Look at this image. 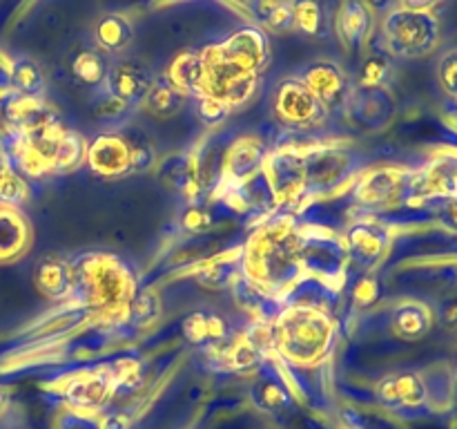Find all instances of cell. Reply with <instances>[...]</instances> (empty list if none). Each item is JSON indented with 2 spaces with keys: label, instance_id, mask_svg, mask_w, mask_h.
Wrapping results in <instances>:
<instances>
[{
  "label": "cell",
  "instance_id": "7c38bea8",
  "mask_svg": "<svg viewBox=\"0 0 457 429\" xmlns=\"http://www.w3.org/2000/svg\"><path fill=\"white\" fill-rule=\"evenodd\" d=\"M263 174H266L277 201L295 199L306 188V181H303V156L297 155V152H277L275 156H270L263 164Z\"/></svg>",
  "mask_w": 457,
  "mask_h": 429
},
{
  "label": "cell",
  "instance_id": "60d3db41",
  "mask_svg": "<svg viewBox=\"0 0 457 429\" xmlns=\"http://www.w3.org/2000/svg\"><path fill=\"white\" fill-rule=\"evenodd\" d=\"M181 226L186 232H205L212 226V214L201 206H187L186 213L181 214Z\"/></svg>",
  "mask_w": 457,
  "mask_h": 429
},
{
  "label": "cell",
  "instance_id": "ab89813d",
  "mask_svg": "<svg viewBox=\"0 0 457 429\" xmlns=\"http://www.w3.org/2000/svg\"><path fill=\"white\" fill-rule=\"evenodd\" d=\"M437 80L440 88L457 101V49H451L437 63Z\"/></svg>",
  "mask_w": 457,
  "mask_h": 429
},
{
  "label": "cell",
  "instance_id": "8992f818",
  "mask_svg": "<svg viewBox=\"0 0 457 429\" xmlns=\"http://www.w3.org/2000/svg\"><path fill=\"white\" fill-rule=\"evenodd\" d=\"M299 264H302V271L311 273L317 280H335L344 275V268L348 264L346 246L328 231L302 232Z\"/></svg>",
  "mask_w": 457,
  "mask_h": 429
},
{
  "label": "cell",
  "instance_id": "ffe728a7",
  "mask_svg": "<svg viewBox=\"0 0 457 429\" xmlns=\"http://www.w3.org/2000/svg\"><path fill=\"white\" fill-rule=\"evenodd\" d=\"M378 398L388 407H420L427 400V384L418 374H395L378 384Z\"/></svg>",
  "mask_w": 457,
  "mask_h": 429
},
{
  "label": "cell",
  "instance_id": "8fae6325",
  "mask_svg": "<svg viewBox=\"0 0 457 429\" xmlns=\"http://www.w3.org/2000/svg\"><path fill=\"white\" fill-rule=\"evenodd\" d=\"M355 170V156L342 147H320L303 156V181L308 188L324 190L348 179Z\"/></svg>",
  "mask_w": 457,
  "mask_h": 429
},
{
  "label": "cell",
  "instance_id": "5bb4252c",
  "mask_svg": "<svg viewBox=\"0 0 457 429\" xmlns=\"http://www.w3.org/2000/svg\"><path fill=\"white\" fill-rule=\"evenodd\" d=\"M348 262L361 268H370L386 253L388 232L373 222H357L348 228L346 235Z\"/></svg>",
  "mask_w": 457,
  "mask_h": 429
},
{
  "label": "cell",
  "instance_id": "9c48e42d",
  "mask_svg": "<svg viewBox=\"0 0 457 429\" xmlns=\"http://www.w3.org/2000/svg\"><path fill=\"white\" fill-rule=\"evenodd\" d=\"M326 110H344L353 97V80L342 65L333 61H315L302 70L297 76Z\"/></svg>",
  "mask_w": 457,
  "mask_h": 429
},
{
  "label": "cell",
  "instance_id": "4dcf8cb0",
  "mask_svg": "<svg viewBox=\"0 0 457 429\" xmlns=\"http://www.w3.org/2000/svg\"><path fill=\"white\" fill-rule=\"evenodd\" d=\"M253 16L272 31L295 29L293 0H259Z\"/></svg>",
  "mask_w": 457,
  "mask_h": 429
},
{
  "label": "cell",
  "instance_id": "2e32d148",
  "mask_svg": "<svg viewBox=\"0 0 457 429\" xmlns=\"http://www.w3.org/2000/svg\"><path fill=\"white\" fill-rule=\"evenodd\" d=\"M266 164V147L257 139H239L223 156V174L232 183H245L257 177Z\"/></svg>",
  "mask_w": 457,
  "mask_h": 429
},
{
  "label": "cell",
  "instance_id": "277c9868",
  "mask_svg": "<svg viewBox=\"0 0 457 429\" xmlns=\"http://www.w3.org/2000/svg\"><path fill=\"white\" fill-rule=\"evenodd\" d=\"M382 43L388 56H428L440 43V21L433 12L393 7L382 21Z\"/></svg>",
  "mask_w": 457,
  "mask_h": 429
},
{
  "label": "cell",
  "instance_id": "ba28073f",
  "mask_svg": "<svg viewBox=\"0 0 457 429\" xmlns=\"http://www.w3.org/2000/svg\"><path fill=\"white\" fill-rule=\"evenodd\" d=\"M154 80L156 74L143 58L123 54L110 63L103 89L119 101L128 103L129 107H137L141 105Z\"/></svg>",
  "mask_w": 457,
  "mask_h": 429
},
{
  "label": "cell",
  "instance_id": "484cf974",
  "mask_svg": "<svg viewBox=\"0 0 457 429\" xmlns=\"http://www.w3.org/2000/svg\"><path fill=\"white\" fill-rule=\"evenodd\" d=\"M295 29L311 38H326L333 31V18L321 0H293Z\"/></svg>",
  "mask_w": 457,
  "mask_h": 429
},
{
  "label": "cell",
  "instance_id": "bcb514c9",
  "mask_svg": "<svg viewBox=\"0 0 457 429\" xmlns=\"http://www.w3.org/2000/svg\"><path fill=\"white\" fill-rule=\"evenodd\" d=\"M62 429H96L92 423H87V420L79 418V416H71L70 420H65V427Z\"/></svg>",
  "mask_w": 457,
  "mask_h": 429
},
{
  "label": "cell",
  "instance_id": "603a6c76",
  "mask_svg": "<svg viewBox=\"0 0 457 429\" xmlns=\"http://www.w3.org/2000/svg\"><path fill=\"white\" fill-rule=\"evenodd\" d=\"M165 79L174 85V88L181 89L186 97H199L204 92V56L201 52H183L170 63L168 72H165Z\"/></svg>",
  "mask_w": 457,
  "mask_h": 429
},
{
  "label": "cell",
  "instance_id": "7dc6e473",
  "mask_svg": "<svg viewBox=\"0 0 457 429\" xmlns=\"http://www.w3.org/2000/svg\"><path fill=\"white\" fill-rule=\"evenodd\" d=\"M230 3H235V4H239V7H244V9H248L250 13H254V9H257V4H259V0H230Z\"/></svg>",
  "mask_w": 457,
  "mask_h": 429
},
{
  "label": "cell",
  "instance_id": "3957f363",
  "mask_svg": "<svg viewBox=\"0 0 457 429\" xmlns=\"http://www.w3.org/2000/svg\"><path fill=\"white\" fill-rule=\"evenodd\" d=\"M71 275H74L71 295L79 302L103 311L128 307L132 295L137 293L132 271L110 253L80 255L71 264Z\"/></svg>",
  "mask_w": 457,
  "mask_h": 429
},
{
  "label": "cell",
  "instance_id": "e0dca14e",
  "mask_svg": "<svg viewBox=\"0 0 457 429\" xmlns=\"http://www.w3.org/2000/svg\"><path fill=\"white\" fill-rule=\"evenodd\" d=\"M346 107L351 112V119H355L364 128H384L391 121L395 105H393V97L386 88H355Z\"/></svg>",
  "mask_w": 457,
  "mask_h": 429
},
{
  "label": "cell",
  "instance_id": "5b68a950",
  "mask_svg": "<svg viewBox=\"0 0 457 429\" xmlns=\"http://www.w3.org/2000/svg\"><path fill=\"white\" fill-rule=\"evenodd\" d=\"M272 110L279 123L295 130L317 128L328 119V110L299 79L281 80L275 92Z\"/></svg>",
  "mask_w": 457,
  "mask_h": 429
},
{
  "label": "cell",
  "instance_id": "7402d4cb",
  "mask_svg": "<svg viewBox=\"0 0 457 429\" xmlns=\"http://www.w3.org/2000/svg\"><path fill=\"white\" fill-rule=\"evenodd\" d=\"M31 241L29 223L16 208L0 206V262L21 257Z\"/></svg>",
  "mask_w": 457,
  "mask_h": 429
},
{
  "label": "cell",
  "instance_id": "52a82bcc",
  "mask_svg": "<svg viewBox=\"0 0 457 429\" xmlns=\"http://www.w3.org/2000/svg\"><path fill=\"white\" fill-rule=\"evenodd\" d=\"M210 52L217 58L226 61L228 65L237 67L250 74H262L266 67L268 56H270V43L263 29L253 25H245L241 29L232 31L226 40L217 45H210Z\"/></svg>",
  "mask_w": 457,
  "mask_h": 429
},
{
  "label": "cell",
  "instance_id": "f6af8a7d",
  "mask_svg": "<svg viewBox=\"0 0 457 429\" xmlns=\"http://www.w3.org/2000/svg\"><path fill=\"white\" fill-rule=\"evenodd\" d=\"M440 0H400V7L415 9V12H431Z\"/></svg>",
  "mask_w": 457,
  "mask_h": 429
},
{
  "label": "cell",
  "instance_id": "4316f807",
  "mask_svg": "<svg viewBox=\"0 0 457 429\" xmlns=\"http://www.w3.org/2000/svg\"><path fill=\"white\" fill-rule=\"evenodd\" d=\"M9 88L12 92L29 98H43L45 92V72L38 63L29 56L13 58L9 65Z\"/></svg>",
  "mask_w": 457,
  "mask_h": 429
},
{
  "label": "cell",
  "instance_id": "f546056e",
  "mask_svg": "<svg viewBox=\"0 0 457 429\" xmlns=\"http://www.w3.org/2000/svg\"><path fill=\"white\" fill-rule=\"evenodd\" d=\"M397 186H400V172L378 170V172L361 179L360 186H357V197L366 204H379V201H386L397 190Z\"/></svg>",
  "mask_w": 457,
  "mask_h": 429
},
{
  "label": "cell",
  "instance_id": "d590c367",
  "mask_svg": "<svg viewBox=\"0 0 457 429\" xmlns=\"http://www.w3.org/2000/svg\"><path fill=\"white\" fill-rule=\"evenodd\" d=\"M128 134L129 147H132V172H145L154 165V146L150 143V139L141 132V130H129L125 128Z\"/></svg>",
  "mask_w": 457,
  "mask_h": 429
},
{
  "label": "cell",
  "instance_id": "1f68e13d",
  "mask_svg": "<svg viewBox=\"0 0 457 429\" xmlns=\"http://www.w3.org/2000/svg\"><path fill=\"white\" fill-rule=\"evenodd\" d=\"M391 74H393L391 56H388L386 52H373L361 61L360 72H357V88L361 89L386 88Z\"/></svg>",
  "mask_w": 457,
  "mask_h": 429
},
{
  "label": "cell",
  "instance_id": "681fc988",
  "mask_svg": "<svg viewBox=\"0 0 457 429\" xmlns=\"http://www.w3.org/2000/svg\"><path fill=\"white\" fill-rule=\"evenodd\" d=\"M4 402H7V393H4L3 389H0V409H3V407H4Z\"/></svg>",
  "mask_w": 457,
  "mask_h": 429
},
{
  "label": "cell",
  "instance_id": "30bf717a",
  "mask_svg": "<svg viewBox=\"0 0 457 429\" xmlns=\"http://www.w3.org/2000/svg\"><path fill=\"white\" fill-rule=\"evenodd\" d=\"M85 161L103 179H119L132 172V147L125 130L98 134L85 150Z\"/></svg>",
  "mask_w": 457,
  "mask_h": 429
},
{
  "label": "cell",
  "instance_id": "d6986e66",
  "mask_svg": "<svg viewBox=\"0 0 457 429\" xmlns=\"http://www.w3.org/2000/svg\"><path fill=\"white\" fill-rule=\"evenodd\" d=\"M34 284L47 299H67L74 289V275H71V264L61 257L40 259L34 271Z\"/></svg>",
  "mask_w": 457,
  "mask_h": 429
},
{
  "label": "cell",
  "instance_id": "4fadbf2b",
  "mask_svg": "<svg viewBox=\"0 0 457 429\" xmlns=\"http://www.w3.org/2000/svg\"><path fill=\"white\" fill-rule=\"evenodd\" d=\"M373 29V13L364 0H342L333 16V31L346 49H361Z\"/></svg>",
  "mask_w": 457,
  "mask_h": 429
},
{
  "label": "cell",
  "instance_id": "836d02e7",
  "mask_svg": "<svg viewBox=\"0 0 457 429\" xmlns=\"http://www.w3.org/2000/svg\"><path fill=\"white\" fill-rule=\"evenodd\" d=\"M85 143L83 139L79 137L71 130H62L61 139H58L56 155H54L52 168L54 170H74L80 161L85 159Z\"/></svg>",
  "mask_w": 457,
  "mask_h": 429
},
{
  "label": "cell",
  "instance_id": "f35d334b",
  "mask_svg": "<svg viewBox=\"0 0 457 429\" xmlns=\"http://www.w3.org/2000/svg\"><path fill=\"white\" fill-rule=\"evenodd\" d=\"M195 98H196V116H199V121L204 125H210V128L221 125L223 121L228 119V114H230V107H228L223 101H219V98L210 97V94H199V97Z\"/></svg>",
  "mask_w": 457,
  "mask_h": 429
},
{
  "label": "cell",
  "instance_id": "f1b7e54d",
  "mask_svg": "<svg viewBox=\"0 0 457 429\" xmlns=\"http://www.w3.org/2000/svg\"><path fill=\"white\" fill-rule=\"evenodd\" d=\"M29 195L31 190L27 179L9 161H0V206L21 208L22 204H27Z\"/></svg>",
  "mask_w": 457,
  "mask_h": 429
},
{
  "label": "cell",
  "instance_id": "9a60e30c",
  "mask_svg": "<svg viewBox=\"0 0 457 429\" xmlns=\"http://www.w3.org/2000/svg\"><path fill=\"white\" fill-rule=\"evenodd\" d=\"M65 70L71 83L79 85V88L98 89L105 85L110 61L94 45H79V47H74L67 54Z\"/></svg>",
  "mask_w": 457,
  "mask_h": 429
},
{
  "label": "cell",
  "instance_id": "ac0fdd59",
  "mask_svg": "<svg viewBox=\"0 0 457 429\" xmlns=\"http://www.w3.org/2000/svg\"><path fill=\"white\" fill-rule=\"evenodd\" d=\"M134 38V27L129 22L128 16L123 13H103L96 18L92 27V40L94 47L101 49L105 56H123L125 49L129 47Z\"/></svg>",
  "mask_w": 457,
  "mask_h": 429
},
{
  "label": "cell",
  "instance_id": "d6a6232c",
  "mask_svg": "<svg viewBox=\"0 0 457 429\" xmlns=\"http://www.w3.org/2000/svg\"><path fill=\"white\" fill-rule=\"evenodd\" d=\"M110 391H112V375L98 374V375H89V378H83V380H76V383L70 387V398L79 402V405L96 407L110 396Z\"/></svg>",
  "mask_w": 457,
  "mask_h": 429
},
{
  "label": "cell",
  "instance_id": "b9f144b4",
  "mask_svg": "<svg viewBox=\"0 0 457 429\" xmlns=\"http://www.w3.org/2000/svg\"><path fill=\"white\" fill-rule=\"evenodd\" d=\"M375 289H378V286H375V282H370V280L360 282V284H357V289H355L357 304H360V307H366V304L373 302V299H375Z\"/></svg>",
  "mask_w": 457,
  "mask_h": 429
},
{
  "label": "cell",
  "instance_id": "74e56055",
  "mask_svg": "<svg viewBox=\"0 0 457 429\" xmlns=\"http://www.w3.org/2000/svg\"><path fill=\"white\" fill-rule=\"evenodd\" d=\"M226 358L228 362H230L232 369H250V366H254L259 360H262V351H259L254 340L241 338L228 347Z\"/></svg>",
  "mask_w": 457,
  "mask_h": 429
},
{
  "label": "cell",
  "instance_id": "d4e9b609",
  "mask_svg": "<svg viewBox=\"0 0 457 429\" xmlns=\"http://www.w3.org/2000/svg\"><path fill=\"white\" fill-rule=\"evenodd\" d=\"M186 94L179 88H174L165 76H156L150 92L143 98L141 107L147 114L156 116V119H168V116H174L181 112V107L186 105Z\"/></svg>",
  "mask_w": 457,
  "mask_h": 429
},
{
  "label": "cell",
  "instance_id": "7a4b0ae2",
  "mask_svg": "<svg viewBox=\"0 0 457 429\" xmlns=\"http://www.w3.org/2000/svg\"><path fill=\"white\" fill-rule=\"evenodd\" d=\"M337 322L317 304H290L277 313L272 340L284 358L297 365H315L330 351Z\"/></svg>",
  "mask_w": 457,
  "mask_h": 429
},
{
  "label": "cell",
  "instance_id": "ee69618b",
  "mask_svg": "<svg viewBox=\"0 0 457 429\" xmlns=\"http://www.w3.org/2000/svg\"><path fill=\"white\" fill-rule=\"evenodd\" d=\"M101 429H129V423L123 414H107L103 418Z\"/></svg>",
  "mask_w": 457,
  "mask_h": 429
},
{
  "label": "cell",
  "instance_id": "8d00e7d4",
  "mask_svg": "<svg viewBox=\"0 0 457 429\" xmlns=\"http://www.w3.org/2000/svg\"><path fill=\"white\" fill-rule=\"evenodd\" d=\"M128 311L134 324H152L159 317V298L150 290L134 293L128 302Z\"/></svg>",
  "mask_w": 457,
  "mask_h": 429
},
{
  "label": "cell",
  "instance_id": "6da1fadb",
  "mask_svg": "<svg viewBox=\"0 0 457 429\" xmlns=\"http://www.w3.org/2000/svg\"><path fill=\"white\" fill-rule=\"evenodd\" d=\"M302 232L288 222L270 223L250 237L244 250V273L259 289H284L299 271Z\"/></svg>",
  "mask_w": 457,
  "mask_h": 429
},
{
  "label": "cell",
  "instance_id": "e575fe53",
  "mask_svg": "<svg viewBox=\"0 0 457 429\" xmlns=\"http://www.w3.org/2000/svg\"><path fill=\"white\" fill-rule=\"evenodd\" d=\"M134 107H129L128 103L119 101V98H114L112 94H107L105 89H103L101 94H98V98L94 101L92 105V112L94 116H96L101 123L105 125H112V128H116V125L125 123V119H128L129 114H132Z\"/></svg>",
  "mask_w": 457,
  "mask_h": 429
},
{
  "label": "cell",
  "instance_id": "44dd1931",
  "mask_svg": "<svg viewBox=\"0 0 457 429\" xmlns=\"http://www.w3.org/2000/svg\"><path fill=\"white\" fill-rule=\"evenodd\" d=\"M183 338L195 347H212L228 340V320L217 311L199 308L183 320Z\"/></svg>",
  "mask_w": 457,
  "mask_h": 429
},
{
  "label": "cell",
  "instance_id": "cb8c5ba5",
  "mask_svg": "<svg viewBox=\"0 0 457 429\" xmlns=\"http://www.w3.org/2000/svg\"><path fill=\"white\" fill-rule=\"evenodd\" d=\"M431 326H433L431 311H428L424 304L404 302L400 304V307L393 308L391 329L397 338L415 342V340H422L424 335L431 331Z\"/></svg>",
  "mask_w": 457,
  "mask_h": 429
},
{
  "label": "cell",
  "instance_id": "c3c4849f",
  "mask_svg": "<svg viewBox=\"0 0 457 429\" xmlns=\"http://www.w3.org/2000/svg\"><path fill=\"white\" fill-rule=\"evenodd\" d=\"M9 89V72L0 65V92Z\"/></svg>",
  "mask_w": 457,
  "mask_h": 429
},
{
  "label": "cell",
  "instance_id": "7bdbcfd3",
  "mask_svg": "<svg viewBox=\"0 0 457 429\" xmlns=\"http://www.w3.org/2000/svg\"><path fill=\"white\" fill-rule=\"evenodd\" d=\"M397 0H364L366 7L370 9V13H379V16H386L393 7H395Z\"/></svg>",
  "mask_w": 457,
  "mask_h": 429
},
{
  "label": "cell",
  "instance_id": "83f0119b",
  "mask_svg": "<svg viewBox=\"0 0 457 429\" xmlns=\"http://www.w3.org/2000/svg\"><path fill=\"white\" fill-rule=\"evenodd\" d=\"M253 398L262 409L277 414L293 405V393L277 374H262L253 387Z\"/></svg>",
  "mask_w": 457,
  "mask_h": 429
}]
</instances>
